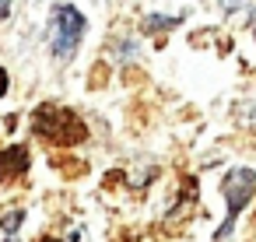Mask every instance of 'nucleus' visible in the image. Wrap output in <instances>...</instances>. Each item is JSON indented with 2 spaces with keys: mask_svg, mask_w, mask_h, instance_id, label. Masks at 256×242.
<instances>
[{
  "mask_svg": "<svg viewBox=\"0 0 256 242\" xmlns=\"http://www.w3.org/2000/svg\"><path fill=\"white\" fill-rule=\"evenodd\" d=\"M32 130H36L42 140L56 144V148H70V144H81V140L88 137L84 120H81L78 112L64 109V106H39L36 116H32Z\"/></svg>",
  "mask_w": 256,
  "mask_h": 242,
  "instance_id": "nucleus-1",
  "label": "nucleus"
},
{
  "mask_svg": "<svg viewBox=\"0 0 256 242\" xmlns=\"http://www.w3.org/2000/svg\"><path fill=\"white\" fill-rule=\"evenodd\" d=\"M81 36H84V14L70 4H60L53 11V53H56V60H70Z\"/></svg>",
  "mask_w": 256,
  "mask_h": 242,
  "instance_id": "nucleus-2",
  "label": "nucleus"
},
{
  "mask_svg": "<svg viewBox=\"0 0 256 242\" xmlns=\"http://www.w3.org/2000/svg\"><path fill=\"white\" fill-rule=\"evenodd\" d=\"M224 200H228V218H224V224L218 228V238H224L232 228H235V218L242 214V207L249 204V196L256 193V172L252 168H232L228 176H224Z\"/></svg>",
  "mask_w": 256,
  "mask_h": 242,
  "instance_id": "nucleus-3",
  "label": "nucleus"
},
{
  "mask_svg": "<svg viewBox=\"0 0 256 242\" xmlns=\"http://www.w3.org/2000/svg\"><path fill=\"white\" fill-rule=\"evenodd\" d=\"M25 172H28V148L14 144V148L0 151V182H14Z\"/></svg>",
  "mask_w": 256,
  "mask_h": 242,
  "instance_id": "nucleus-4",
  "label": "nucleus"
},
{
  "mask_svg": "<svg viewBox=\"0 0 256 242\" xmlns=\"http://www.w3.org/2000/svg\"><path fill=\"white\" fill-rule=\"evenodd\" d=\"M22 221H25V210H22V207H11V210H4V221H0V228H4L8 235H14Z\"/></svg>",
  "mask_w": 256,
  "mask_h": 242,
  "instance_id": "nucleus-5",
  "label": "nucleus"
},
{
  "mask_svg": "<svg viewBox=\"0 0 256 242\" xmlns=\"http://www.w3.org/2000/svg\"><path fill=\"white\" fill-rule=\"evenodd\" d=\"M221 4H224V11H242L249 0H221Z\"/></svg>",
  "mask_w": 256,
  "mask_h": 242,
  "instance_id": "nucleus-6",
  "label": "nucleus"
},
{
  "mask_svg": "<svg viewBox=\"0 0 256 242\" xmlns=\"http://www.w3.org/2000/svg\"><path fill=\"white\" fill-rule=\"evenodd\" d=\"M8 92V74H4V67H0V95Z\"/></svg>",
  "mask_w": 256,
  "mask_h": 242,
  "instance_id": "nucleus-7",
  "label": "nucleus"
},
{
  "mask_svg": "<svg viewBox=\"0 0 256 242\" xmlns=\"http://www.w3.org/2000/svg\"><path fill=\"white\" fill-rule=\"evenodd\" d=\"M11 14V4H8V0H0V18H8Z\"/></svg>",
  "mask_w": 256,
  "mask_h": 242,
  "instance_id": "nucleus-8",
  "label": "nucleus"
},
{
  "mask_svg": "<svg viewBox=\"0 0 256 242\" xmlns=\"http://www.w3.org/2000/svg\"><path fill=\"white\" fill-rule=\"evenodd\" d=\"M39 242H56V238H39Z\"/></svg>",
  "mask_w": 256,
  "mask_h": 242,
  "instance_id": "nucleus-9",
  "label": "nucleus"
}]
</instances>
